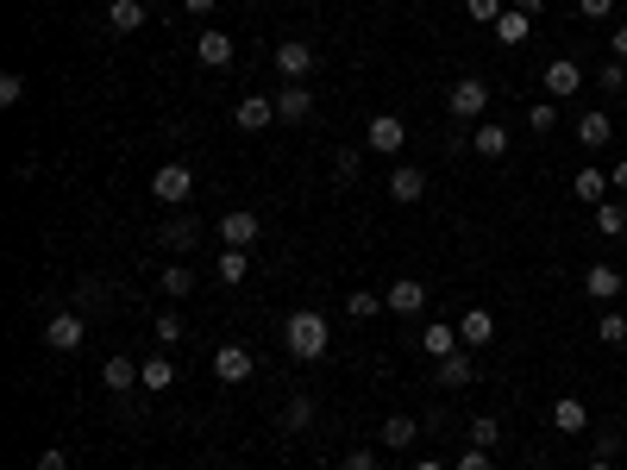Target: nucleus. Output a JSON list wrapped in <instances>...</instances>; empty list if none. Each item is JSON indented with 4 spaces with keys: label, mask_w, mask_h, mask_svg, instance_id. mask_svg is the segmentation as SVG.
<instances>
[{
    "label": "nucleus",
    "mask_w": 627,
    "mask_h": 470,
    "mask_svg": "<svg viewBox=\"0 0 627 470\" xmlns=\"http://www.w3.org/2000/svg\"><path fill=\"white\" fill-rule=\"evenodd\" d=\"M609 188H627V163H615V170H609Z\"/></svg>",
    "instance_id": "8fccbe9b"
},
{
    "label": "nucleus",
    "mask_w": 627,
    "mask_h": 470,
    "mask_svg": "<svg viewBox=\"0 0 627 470\" xmlns=\"http://www.w3.org/2000/svg\"><path fill=\"white\" fill-rule=\"evenodd\" d=\"M621 295H627V289H621Z\"/></svg>",
    "instance_id": "864d4df0"
},
{
    "label": "nucleus",
    "mask_w": 627,
    "mask_h": 470,
    "mask_svg": "<svg viewBox=\"0 0 627 470\" xmlns=\"http://www.w3.org/2000/svg\"><path fill=\"white\" fill-rule=\"evenodd\" d=\"M157 345H182V320L176 314H157Z\"/></svg>",
    "instance_id": "a19ab883"
},
{
    "label": "nucleus",
    "mask_w": 627,
    "mask_h": 470,
    "mask_svg": "<svg viewBox=\"0 0 627 470\" xmlns=\"http://www.w3.org/2000/svg\"><path fill=\"white\" fill-rule=\"evenodd\" d=\"M464 13H471L477 26H496V19H502L508 7H502V0H464Z\"/></svg>",
    "instance_id": "e433bc0d"
},
{
    "label": "nucleus",
    "mask_w": 627,
    "mask_h": 470,
    "mask_svg": "<svg viewBox=\"0 0 627 470\" xmlns=\"http://www.w3.org/2000/svg\"><path fill=\"white\" fill-rule=\"evenodd\" d=\"M596 82H602V88H627V63H621V57H609V63L596 69Z\"/></svg>",
    "instance_id": "ea45409f"
},
{
    "label": "nucleus",
    "mask_w": 627,
    "mask_h": 470,
    "mask_svg": "<svg viewBox=\"0 0 627 470\" xmlns=\"http://www.w3.org/2000/svg\"><path fill=\"white\" fill-rule=\"evenodd\" d=\"M38 470H69V452H63V445H44V452H38Z\"/></svg>",
    "instance_id": "37998d69"
},
{
    "label": "nucleus",
    "mask_w": 627,
    "mask_h": 470,
    "mask_svg": "<svg viewBox=\"0 0 627 470\" xmlns=\"http://www.w3.org/2000/svg\"><path fill=\"white\" fill-rule=\"evenodd\" d=\"M609 132H615V120H609L602 107H590L584 120H577V145H584V151H602V145H609Z\"/></svg>",
    "instance_id": "aec40b11"
},
{
    "label": "nucleus",
    "mask_w": 627,
    "mask_h": 470,
    "mask_svg": "<svg viewBox=\"0 0 627 470\" xmlns=\"http://www.w3.org/2000/svg\"><path fill=\"white\" fill-rule=\"evenodd\" d=\"M490 458H496V452H483V445H471V452L458 458V470H490Z\"/></svg>",
    "instance_id": "c03bdc74"
},
{
    "label": "nucleus",
    "mask_w": 627,
    "mask_h": 470,
    "mask_svg": "<svg viewBox=\"0 0 627 470\" xmlns=\"http://www.w3.org/2000/svg\"><path fill=\"white\" fill-rule=\"evenodd\" d=\"M220 239L245 251L251 239H258V214H251V207H232V214H220Z\"/></svg>",
    "instance_id": "dca6fc26"
},
{
    "label": "nucleus",
    "mask_w": 627,
    "mask_h": 470,
    "mask_svg": "<svg viewBox=\"0 0 627 470\" xmlns=\"http://www.w3.org/2000/svg\"><path fill=\"white\" fill-rule=\"evenodd\" d=\"M414 470H446V464H439V458H421V464H414Z\"/></svg>",
    "instance_id": "3c124183"
},
{
    "label": "nucleus",
    "mask_w": 627,
    "mask_h": 470,
    "mask_svg": "<svg viewBox=\"0 0 627 470\" xmlns=\"http://www.w3.org/2000/svg\"><path fill=\"white\" fill-rule=\"evenodd\" d=\"M151 195L164 207H189L195 201V170H189V163H164V170L151 176Z\"/></svg>",
    "instance_id": "7ed1b4c3"
},
{
    "label": "nucleus",
    "mask_w": 627,
    "mask_h": 470,
    "mask_svg": "<svg viewBox=\"0 0 627 470\" xmlns=\"http://www.w3.org/2000/svg\"><path fill=\"white\" fill-rule=\"evenodd\" d=\"M527 32H533V19H527L521 7H515V13H502V19H496V44H521Z\"/></svg>",
    "instance_id": "7c9ffc66"
},
{
    "label": "nucleus",
    "mask_w": 627,
    "mask_h": 470,
    "mask_svg": "<svg viewBox=\"0 0 627 470\" xmlns=\"http://www.w3.org/2000/svg\"><path fill=\"white\" fill-rule=\"evenodd\" d=\"M195 57H201L207 69H226V63H232V32H220V26H207V32L195 38Z\"/></svg>",
    "instance_id": "f3484780"
},
{
    "label": "nucleus",
    "mask_w": 627,
    "mask_h": 470,
    "mask_svg": "<svg viewBox=\"0 0 627 470\" xmlns=\"http://www.w3.org/2000/svg\"><path fill=\"white\" fill-rule=\"evenodd\" d=\"M138 389H176V364H170V358H145V370H138Z\"/></svg>",
    "instance_id": "bb28decb"
},
{
    "label": "nucleus",
    "mask_w": 627,
    "mask_h": 470,
    "mask_svg": "<svg viewBox=\"0 0 627 470\" xmlns=\"http://www.w3.org/2000/svg\"><path fill=\"white\" fill-rule=\"evenodd\" d=\"M515 7H521V13H527V19H540V13H546V7H552V0H515Z\"/></svg>",
    "instance_id": "de8ad7c7"
},
{
    "label": "nucleus",
    "mask_w": 627,
    "mask_h": 470,
    "mask_svg": "<svg viewBox=\"0 0 627 470\" xmlns=\"http://www.w3.org/2000/svg\"><path fill=\"white\" fill-rule=\"evenodd\" d=\"M88 339V320H82V308H63V314H51L44 320V345L51 351H76Z\"/></svg>",
    "instance_id": "39448f33"
},
{
    "label": "nucleus",
    "mask_w": 627,
    "mask_h": 470,
    "mask_svg": "<svg viewBox=\"0 0 627 470\" xmlns=\"http://www.w3.org/2000/svg\"><path fill=\"white\" fill-rule=\"evenodd\" d=\"M596 232H602V239H621V232H627V207L621 201H602L596 207Z\"/></svg>",
    "instance_id": "c85d7f7f"
},
{
    "label": "nucleus",
    "mask_w": 627,
    "mask_h": 470,
    "mask_svg": "<svg viewBox=\"0 0 627 470\" xmlns=\"http://www.w3.org/2000/svg\"><path fill=\"white\" fill-rule=\"evenodd\" d=\"M364 145H370V151H383V157H396V151L408 145V126L396 120V113H377V120L364 126Z\"/></svg>",
    "instance_id": "6e6552de"
},
{
    "label": "nucleus",
    "mask_w": 627,
    "mask_h": 470,
    "mask_svg": "<svg viewBox=\"0 0 627 470\" xmlns=\"http://www.w3.org/2000/svg\"><path fill=\"white\" fill-rule=\"evenodd\" d=\"M552 427L559 433H590V408L577 402V395H559V402H552Z\"/></svg>",
    "instance_id": "412c9836"
},
{
    "label": "nucleus",
    "mask_w": 627,
    "mask_h": 470,
    "mask_svg": "<svg viewBox=\"0 0 627 470\" xmlns=\"http://www.w3.org/2000/svg\"><path fill=\"white\" fill-rule=\"evenodd\" d=\"M446 107H452V120H483V113H490V82L458 76V82L446 88Z\"/></svg>",
    "instance_id": "f03ea898"
},
{
    "label": "nucleus",
    "mask_w": 627,
    "mask_h": 470,
    "mask_svg": "<svg viewBox=\"0 0 627 470\" xmlns=\"http://www.w3.org/2000/svg\"><path fill=\"white\" fill-rule=\"evenodd\" d=\"M571 195L584 201V207H602V201H609V176H602L596 163H584V170L571 176Z\"/></svg>",
    "instance_id": "6ab92c4d"
},
{
    "label": "nucleus",
    "mask_w": 627,
    "mask_h": 470,
    "mask_svg": "<svg viewBox=\"0 0 627 470\" xmlns=\"http://www.w3.org/2000/svg\"><path fill=\"white\" fill-rule=\"evenodd\" d=\"M609 57H621V63H627V19H621V26L609 32Z\"/></svg>",
    "instance_id": "49530a36"
},
{
    "label": "nucleus",
    "mask_w": 627,
    "mask_h": 470,
    "mask_svg": "<svg viewBox=\"0 0 627 470\" xmlns=\"http://www.w3.org/2000/svg\"><path fill=\"white\" fill-rule=\"evenodd\" d=\"M308 420H314V402L308 395H289L283 402V433H308Z\"/></svg>",
    "instance_id": "c756f323"
},
{
    "label": "nucleus",
    "mask_w": 627,
    "mask_h": 470,
    "mask_svg": "<svg viewBox=\"0 0 627 470\" xmlns=\"http://www.w3.org/2000/svg\"><path fill=\"white\" fill-rule=\"evenodd\" d=\"M214 270H220V282H232V289H239V282L251 276V257H245L239 245H226V251H220V264H214Z\"/></svg>",
    "instance_id": "cd10ccee"
},
{
    "label": "nucleus",
    "mask_w": 627,
    "mask_h": 470,
    "mask_svg": "<svg viewBox=\"0 0 627 470\" xmlns=\"http://www.w3.org/2000/svg\"><path fill=\"white\" fill-rule=\"evenodd\" d=\"M496 439H502V427H496L490 414H483V420H471V445H483V452H496Z\"/></svg>",
    "instance_id": "58836bf2"
},
{
    "label": "nucleus",
    "mask_w": 627,
    "mask_h": 470,
    "mask_svg": "<svg viewBox=\"0 0 627 470\" xmlns=\"http://www.w3.org/2000/svg\"><path fill=\"white\" fill-rule=\"evenodd\" d=\"M138 370H145V364H132V358H107V364H101V383H107L113 395H132V389H138Z\"/></svg>",
    "instance_id": "4be33fe9"
},
{
    "label": "nucleus",
    "mask_w": 627,
    "mask_h": 470,
    "mask_svg": "<svg viewBox=\"0 0 627 470\" xmlns=\"http://www.w3.org/2000/svg\"><path fill=\"white\" fill-rule=\"evenodd\" d=\"M590 470H609V458H590Z\"/></svg>",
    "instance_id": "603ef678"
},
{
    "label": "nucleus",
    "mask_w": 627,
    "mask_h": 470,
    "mask_svg": "<svg viewBox=\"0 0 627 470\" xmlns=\"http://www.w3.org/2000/svg\"><path fill=\"white\" fill-rule=\"evenodd\" d=\"M427 351V358L439 364V358H452V351H464V339H458V326H446V320H433V326H421V339H414Z\"/></svg>",
    "instance_id": "ddd939ff"
},
{
    "label": "nucleus",
    "mask_w": 627,
    "mask_h": 470,
    "mask_svg": "<svg viewBox=\"0 0 627 470\" xmlns=\"http://www.w3.org/2000/svg\"><path fill=\"white\" fill-rule=\"evenodd\" d=\"M577 13H584V19H609L615 0H577Z\"/></svg>",
    "instance_id": "a18cd8bd"
},
{
    "label": "nucleus",
    "mask_w": 627,
    "mask_h": 470,
    "mask_svg": "<svg viewBox=\"0 0 627 470\" xmlns=\"http://www.w3.org/2000/svg\"><path fill=\"white\" fill-rule=\"evenodd\" d=\"M195 239H201L195 214H170L164 226H157V245H164V251H195Z\"/></svg>",
    "instance_id": "2eb2a0df"
},
{
    "label": "nucleus",
    "mask_w": 627,
    "mask_h": 470,
    "mask_svg": "<svg viewBox=\"0 0 627 470\" xmlns=\"http://www.w3.org/2000/svg\"><path fill=\"white\" fill-rule=\"evenodd\" d=\"M327 339H333V326H327V314H314V308H295L283 320V345H289V358H301V364L327 358Z\"/></svg>",
    "instance_id": "f257e3e1"
},
{
    "label": "nucleus",
    "mask_w": 627,
    "mask_h": 470,
    "mask_svg": "<svg viewBox=\"0 0 627 470\" xmlns=\"http://www.w3.org/2000/svg\"><path fill=\"white\" fill-rule=\"evenodd\" d=\"M477 376V364H471V351H452V358H439V383L446 389H464Z\"/></svg>",
    "instance_id": "393cba45"
},
{
    "label": "nucleus",
    "mask_w": 627,
    "mask_h": 470,
    "mask_svg": "<svg viewBox=\"0 0 627 470\" xmlns=\"http://www.w3.org/2000/svg\"><path fill=\"white\" fill-rule=\"evenodd\" d=\"M232 120H239V132H264V126L276 120V101H270V94H239Z\"/></svg>",
    "instance_id": "9b49d317"
},
{
    "label": "nucleus",
    "mask_w": 627,
    "mask_h": 470,
    "mask_svg": "<svg viewBox=\"0 0 627 470\" xmlns=\"http://www.w3.org/2000/svg\"><path fill=\"white\" fill-rule=\"evenodd\" d=\"M358 170H364V157H358L352 145H339V151H333V176H339V182H358Z\"/></svg>",
    "instance_id": "f704fd0d"
},
{
    "label": "nucleus",
    "mask_w": 627,
    "mask_h": 470,
    "mask_svg": "<svg viewBox=\"0 0 627 470\" xmlns=\"http://www.w3.org/2000/svg\"><path fill=\"white\" fill-rule=\"evenodd\" d=\"M540 88H546V101H571V94L584 88V69H577L571 57H552L546 76H540Z\"/></svg>",
    "instance_id": "423d86ee"
},
{
    "label": "nucleus",
    "mask_w": 627,
    "mask_h": 470,
    "mask_svg": "<svg viewBox=\"0 0 627 470\" xmlns=\"http://www.w3.org/2000/svg\"><path fill=\"white\" fill-rule=\"evenodd\" d=\"M345 314H352V320H370V314H383V295H370V289H352V295H345Z\"/></svg>",
    "instance_id": "2f4dec72"
},
{
    "label": "nucleus",
    "mask_w": 627,
    "mask_h": 470,
    "mask_svg": "<svg viewBox=\"0 0 627 470\" xmlns=\"http://www.w3.org/2000/svg\"><path fill=\"white\" fill-rule=\"evenodd\" d=\"M596 339H602V345H627V314H602Z\"/></svg>",
    "instance_id": "c9c22d12"
},
{
    "label": "nucleus",
    "mask_w": 627,
    "mask_h": 470,
    "mask_svg": "<svg viewBox=\"0 0 627 470\" xmlns=\"http://www.w3.org/2000/svg\"><path fill=\"white\" fill-rule=\"evenodd\" d=\"M145 19H151L145 0H113V7H107V26H113V32H138Z\"/></svg>",
    "instance_id": "b1692460"
},
{
    "label": "nucleus",
    "mask_w": 627,
    "mask_h": 470,
    "mask_svg": "<svg viewBox=\"0 0 627 470\" xmlns=\"http://www.w3.org/2000/svg\"><path fill=\"white\" fill-rule=\"evenodd\" d=\"M414 433H421V420H414V414H389V420H383V445H389V452L414 445Z\"/></svg>",
    "instance_id": "a878e982"
},
{
    "label": "nucleus",
    "mask_w": 627,
    "mask_h": 470,
    "mask_svg": "<svg viewBox=\"0 0 627 470\" xmlns=\"http://www.w3.org/2000/svg\"><path fill=\"white\" fill-rule=\"evenodd\" d=\"M308 113H314V88H301V82L276 88V120H283V126H301Z\"/></svg>",
    "instance_id": "1a4fd4ad"
},
{
    "label": "nucleus",
    "mask_w": 627,
    "mask_h": 470,
    "mask_svg": "<svg viewBox=\"0 0 627 470\" xmlns=\"http://www.w3.org/2000/svg\"><path fill=\"white\" fill-rule=\"evenodd\" d=\"M251 370H258V358H251V351H245V345H220V351H214V376H220V383H226V389H239V383H251Z\"/></svg>",
    "instance_id": "0eeeda50"
},
{
    "label": "nucleus",
    "mask_w": 627,
    "mask_h": 470,
    "mask_svg": "<svg viewBox=\"0 0 627 470\" xmlns=\"http://www.w3.org/2000/svg\"><path fill=\"white\" fill-rule=\"evenodd\" d=\"M157 289H164V295H176V301H182V295H189V289H195V276H189V270H182V264H170L164 276H157Z\"/></svg>",
    "instance_id": "72a5a7b5"
},
{
    "label": "nucleus",
    "mask_w": 627,
    "mask_h": 470,
    "mask_svg": "<svg viewBox=\"0 0 627 470\" xmlns=\"http://www.w3.org/2000/svg\"><path fill=\"white\" fill-rule=\"evenodd\" d=\"M458 339H464V351H483V345L496 339V314H490V308H464Z\"/></svg>",
    "instance_id": "f8f14e48"
},
{
    "label": "nucleus",
    "mask_w": 627,
    "mask_h": 470,
    "mask_svg": "<svg viewBox=\"0 0 627 470\" xmlns=\"http://www.w3.org/2000/svg\"><path fill=\"white\" fill-rule=\"evenodd\" d=\"M621 289H627L621 270H609V264H590V270H584V295H590V301H615Z\"/></svg>",
    "instance_id": "a211bd4d"
},
{
    "label": "nucleus",
    "mask_w": 627,
    "mask_h": 470,
    "mask_svg": "<svg viewBox=\"0 0 627 470\" xmlns=\"http://www.w3.org/2000/svg\"><path fill=\"white\" fill-rule=\"evenodd\" d=\"M383 308H389V314H421V308H427V282H414V276L389 282V289H383Z\"/></svg>",
    "instance_id": "9d476101"
},
{
    "label": "nucleus",
    "mask_w": 627,
    "mask_h": 470,
    "mask_svg": "<svg viewBox=\"0 0 627 470\" xmlns=\"http://www.w3.org/2000/svg\"><path fill=\"white\" fill-rule=\"evenodd\" d=\"M471 151H477V157H490V163H496V157H508V132H502L496 120L471 126Z\"/></svg>",
    "instance_id": "5701e85b"
},
{
    "label": "nucleus",
    "mask_w": 627,
    "mask_h": 470,
    "mask_svg": "<svg viewBox=\"0 0 627 470\" xmlns=\"http://www.w3.org/2000/svg\"><path fill=\"white\" fill-rule=\"evenodd\" d=\"M527 126L540 132V138H546V132H559V107H552V101H533V107H527Z\"/></svg>",
    "instance_id": "473e14b6"
},
{
    "label": "nucleus",
    "mask_w": 627,
    "mask_h": 470,
    "mask_svg": "<svg viewBox=\"0 0 627 470\" xmlns=\"http://www.w3.org/2000/svg\"><path fill=\"white\" fill-rule=\"evenodd\" d=\"M421 195H427V176L414 170V163H402V170H389V201H396V207H414Z\"/></svg>",
    "instance_id": "4468645a"
},
{
    "label": "nucleus",
    "mask_w": 627,
    "mask_h": 470,
    "mask_svg": "<svg viewBox=\"0 0 627 470\" xmlns=\"http://www.w3.org/2000/svg\"><path fill=\"white\" fill-rule=\"evenodd\" d=\"M19 101H26V76L7 69V76H0V107H19Z\"/></svg>",
    "instance_id": "4c0bfd02"
},
{
    "label": "nucleus",
    "mask_w": 627,
    "mask_h": 470,
    "mask_svg": "<svg viewBox=\"0 0 627 470\" xmlns=\"http://www.w3.org/2000/svg\"><path fill=\"white\" fill-rule=\"evenodd\" d=\"M182 7H189V13H214L220 0H182Z\"/></svg>",
    "instance_id": "09e8293b"
},
{
    "label": "nucleus",
    "mask_w": 627,
    "mask_h": 470,
    "mask_svg": "<svg viewBox=\"0 0 627 470\" xmlns=\"http://www.w3.org/2000/svg\"><path fill=\"white\" fill-rule=\"evenodd\" d=\"M339 470H377V452H370V445H358V452L339 458Z\"/></svg>",
    "instance_id": "79ce46f5"
},
{
    "label": "nucleus",
    "mask_w": 627,
    "mask_h": 470,
    "mask_svg": "<svg viewBox=\"0 0 627 470\" xmlns=\"http://www.w3.org/2000/svg\"><path fill=\"white\" fill-rule=\"evenodd\" d=\"M314 44L308 38H283V44H276V76H283V82H308L314 76Z\"/></svg>",
    "instance_id": "20e7f679"
}]
</instances>
